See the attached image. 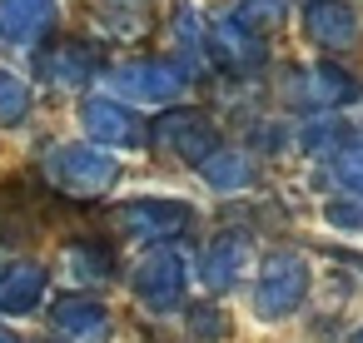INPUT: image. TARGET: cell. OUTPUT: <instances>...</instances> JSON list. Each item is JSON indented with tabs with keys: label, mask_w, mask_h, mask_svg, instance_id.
<instances>
[{
	"label": "cell",
	"mask_w": 363,
	"mask_h": 343,
	"mask_svg": "<svg viewBox=\"0 0 363 343\" xmlns=\"http://www.w3.org/2000/svg\"><path fill=\"white\" fill-rule=\"evenodd\" d=\"M303 293H308V264L298 259V254H269L264 264H259V279H254V313L264 318V323H279V318H289L298 303H303Z\"/></svg>",
	"instance_id": "6da1fadb"
},
{
	"label": "cell",
	"mask_w": 363,
	"mask_h": 343,
	"mask_svg": "<svg viewBox=\"0 0 363 343\" xmlns=\"http://www.w3.org/2000/svg\"><path fill=\"white\" fill-rule=\"evenodd\" d=\"M45 174L65 194H105L120 179V164L100 145H55L50 159H45Z\"/></svg>",
	"instance_id": "7a4b0ae2"
},
{
	"label": "cell",
	"mask_w": 363,
	"mask_h": 343,
	"mask_svg": "<svg viewBox=\"0 0 363 343\" xmlns=\"http://www.w3.org/2000/svg\"><path fill=\"white\" fill-rule=\"evenodd\" d=\"M184 70L174 60H130V65H115L110 70V90L135 100V105H169L184 95Z\"/></svg>",
	"instance_id": "3957f363"
},
{
	"label": "cell",
	"mask_w": 363,
	"mask_h": 343,
	"mask_svg": "<svg viewBox=\"0 0 363 343\" xmlns=\"http://www.w3.org/2000/svg\"><path fill=\"white\" fill-rule=\"evenodd\" d=\"M284 100L298 110H333V105L358 100V85L338 65H298L284 75Z\"/></svg>",
	"instance_id": "277c9868"
},
{
	"label": "cell",
	"mask_w": 363,
	"mask_h": 343,
	"mask_svg": "<svg viewBox=\"0 0 363 343\" xmlns=\"http://www.w3.org/2000/svg\"><path fill=\"white\" fill-rule=\"evenodd\" d=\"M135 293L150 303V308H174L179 298H184V259L169 249V244H160V249H150L140 264H135Z\"/></svg>",
	"instance_id": "5b68a950"
},
{
	"label": "cell",
	"mask_w": 363,
	"mask_h": 343,
	"mask_svg": "<svg viewBox=\"0 0 363 343\" xmlns=\"http://www.w3.org/2000/svg\"><path fill=\"white\" fill-rule=\"evenodd\" d=\"M303 30H308V40L323 45V50H353V45L363 40V16L348 6V0H308Z\"/></svg>",
	"instance_id": "8992f818"
},
{
	"label": "cell",
	"mask_w": 363,
	"mask_h": 343,
	"mask_svg": "<svg viewBox=\"0 0 363 343\" xmlns=\"http://www.w3.org/2000/svg\"><path fill=\"white\" fill-rule=\"evenodd\" d=\"M155 140H160L164 150H174L179 159H189V164H204V159L219 150L214 120L199 115V110H174V115H164V120L155 125Z\"/></svg>",
	"instance_id": "52a82bcc"
},
{
	"label": "cell",
	"mask_w": 363,
	"mask_h": 343,
	"mask_svg": "<svg viewBox=\"0 0 363 343\" xmlns=\"http://www.w3.org/2000/svg\"><path fill=\"white\" fill-rule=\"evenodd\" d=\"M209 55H214L224 70L244 75V70H259L269 50H264L259 30H249L239 16H224V21H214V26H209Z\"/></svg>",
	"instance_id": "ba28073f"
},
{
	"label": "cell",
	"mask_w": 363,
	"mask_h": 343,
	"mask_svg": "<svg viewBox=\"0 0 363 343\" xmlns=\"http://www.w3.org/2000/svg\"><path fill=\"white\" fill-rule=\"evenodd\" d=\"M115 224L130 234V239H174L184 224H189V209L179 199H135L115 214Z\"/></svg>",
	"instance_id": "9c48e42d"
},
{
	"label": "cell",
	"mask_w": 363,
	"mask_h": 343,
	"mask_svg": "<svg viewBox=\"0 0 363 343\" xmlns=\"http://www.w3.org/2000/svg\"><path fill=\"white\" fill-rule=\"evenodd\" d=\"M249 269H254V244L244 234H219L209 244V254H204V283L214 293H224L239 279H249Z\"/></svg>",
	"instance_id": "30bf717a"
},
{
	"label": "cell",
	"mask_w": 363,
	"mask_h": 343,
	"mask_svg": "<svg viewBox=\"0 0 363 343\" xmlns=\"http://www.w3.org/2000/svg\"><path fill=\"white\" fill-rule=\"evenodd\" d=\"M50 323H55V333L65 343H110V308L95 303V298H65V303H55Z\"/></svg>",
	"instance_id": "8fae6325"
},
{
	"label": "cell",
	"mask_w": 363,
	"mask_h": 343,
	"mask_svg": "<svg viewBox=\"0 0 363 343\" xmlns=\"http://www.w3.org/2000/svg\"><path fill=\"white\" fill-rule=\"evenodd\" d=\"M80 120H85V135L95 145H145V125L115 100H85Z\"/></svg>",
	"instance_id": "7c38bea8"
},
{
	"label": "cell",
	"mask_w": 363,
	"mask_h": 343,
	"mask_svg": "<svg viewBox=\"0 0 363 343\" xmlns=\"http://www.w3.org/2000/svg\"><path fill=\"white\" fill-rule=\"evenodd\" d=\"M55 26V0H0V35L30 45Z\"/></svg>",
	"instance_id": "4fadbf2b"
},
{
	"label": "cell",
	"mask_w": 363,
	"mask_h": 343,
	"mask_svg": "<svg viewBox=\"0 0 363 343\" xmlns=\"http://www.w3.org/2000/svg\"><path fill=\"white\" fill-rule=\"evenodd\" d=\"M35 70H40L50 85H85V80L95 75V50L80 45V40H60V45L40 50Z\"/></svg>",
	"instance_id": "5bb4252c"
},
{
	"label": "cell",
	"mask_w": 363,
	"mask_h": 343,
	"mask_svg": "<svg viewBox=\"0 0 363 343\" xmlns=\"http://www.w3.org/2000/svg\"><path fill=\"white\" fill-rule=\"evenodd\" d=\"M45 298V269L40 264H6L0 269V313H30Z\"/></svg>",
	"instance_id": "9a60e30c"
},
{
	"label": "cell",
	"mask_w": 363,
	"mask_h": 343,
	"mask_svg": "<svg viewBox=\"0 0 363 343\" xmlns=\"http://www.w3.org/2000/svg\"><path fill=\"white\" fill-rule=\"evenodd\" d=\"M199 174H204L214 189H244V184L254 179V159L239 154V150H214V154L199 164Z\"/></svg>",
	"instance_id": "2e32d148"
},
{
	"label": "cell",
	"mask_w": 363,
	"mask_h": 343,
	"mask_svg": "<svg viewBox=\"0 0 363 343\" xmlns=\"http://www.w3.org/2000/svg\"><path fill=\"white\" fill-rule=\"evenodd\" d=\"M65 274H70V283H100V279H110V254L95 249V244H70L65 249Z\"/></svg>",
	"instance_id": "e0dca14e"
},
{
	"label": "cell",
	"mask_w": 363,
	"mask_h": 343,
	"mask_svg": "<svg viewBox=\"0 0 363 343\" xmlns=\"http://www.w3.org/2000/svg\"><path fill=\"white\" fill-rule=\"evenodd\" d=\"M26 105H30L26 80H16L11 70H0V125H16V120L26 115Z\"/></svg>",
	"instance_id": "ac0fdd59"
},
{
	"label": "cell",
	"mask_w": 363,
	"mask_h": 343,
	"mask_svg": "<svg viewBox=\"0 0 363 343\" xmlns=\"http://www.w3.org/2000/svg\"><path fill=\"white\" fill-rule=\"evenodd\" d=\"M333 179H338L343 189L363 194V145H348V150L333 154Z\"/></svg>",
	"instance_id": "d6986e66"
},
{
	"label": "cell",
	"mask_w": 363,
	"mask_h": 343,
	"mask_svg": "<svg viewBox=\"0 0 363 343\" xmlns=\"http://www.w3.org/2000/svg\"><path fill=\"white\" fill-rule=\"evenodd\" d=\"M323 219H328V224H338V229H363V194L323 204Z\"/></svg>",
	"instance_id": "ffe728a7"
},
{
	"label": "cell",
	"mask_w": 363,
	"mask_h": 343,
	"mask_svg": "<svg viewBox=\"0 0 363 343\" xmlns=\"http://www.w3.org/2000/svg\"><path fill=\"white\" fill-rule=\"evenodd\" d=\"M239 21H244L249 30H259V26H274V21H284V0H244Z\"/></svg>",
	"instance_id": "44dd1931"
},
{
	"label": "cell",
	"mask_w": 363,
	"mask_h": 343,
	"mask_svg": "<svg viewBox=\"0 0 363 343\" xmlns=\"http://www.w3.org/2000/svg\"><path fill=\"white\" fill-rule=\"evenodd\" d=\"M189 328L199 333V338H224V313L214 308V303H199V308H189Z\"/></svg>",
	"instance_id": "7402d4cb"
},
{
	"label": "cell",
	"mask_w": 363,
	"mask_h": 343,
	"mask_svg": "<svg viewBox=\"0 0 363 343\" xmlns=\"http://www.w3.org/2000/svg\"><path fill=\"white\" fill-rule=\"evenodd\" d=\"M105 6H115V11H145L150 0H105Z\"/></svg>",
	"instance_id": "603a6c76"
},
{
	"label": "cell",
	"mask_w": 363,
	"mask_h": 343,
	"mask_svg": "<svg viewBox=\"0 0 363 343\" xmlns=\"http://www.w3.org/2000/svg\"><path fill=\"white\" fill-rule=\"evenodd\" d=\"M348 343H363V328H358V333H353V338H348Z\"/></svg>",
	"instance_id": "cb8c5ba5"
},
{
	"label": "cell",
	"mask_w": 363,
	"mask_h": 343,
	"mask_svg": "<svg viewBox=\"0 0 363 343\" xmlns=\"http://www.w3.org/2000/svg\"><path fill=\"white\" fill-rule=\"evenodd\" d=\"M0 343H11V333H6V328H0Z\"/></svg>",
	"instance_id": "d4e9b609"
}]
</instances>
